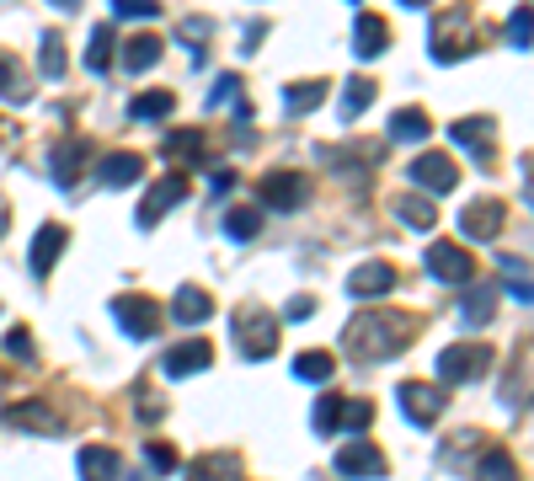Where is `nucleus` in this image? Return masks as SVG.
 I'll return each instance as SVG.
<instances>
[{
  "label": "nucleus",
  "mask_w": 534,
  "mask_h": 481,
  "mask_svg": "<svg viewBox=\"0 0 534 481\" xmlns=\"http://www.w3.org/2000/svg\"><path fill=\"white\" fill-rule=\"evenodd\" d=\"M396 214L406 225H417V230H433V220H438V209L422 204V198H396Z\"/></svg>",
  "instance_id": "4c0bfd02"
},
{
  "label": "nucleus",
  "mask_w": 534,
  "mask_h": 481,
  "mask_svg": "<svg viewBox=\"0 0 534 481\" xmlns=\"http://www.w3.org/2000/svg\"><path fill=\"white\" fill-rule=\"evenodd\" d=\"M139 177H145V155H134V150H113V155L97 161L102 188H129V182H139Z\"/></svg>",
  "instance_id": "4468645a"
},
{
  "label": "nucleus",
  "mask_w": 534,
  "mask_h": 481,
  "mask_svg": "<svg viewBox=\"0 0 534 481\" xmlns=\"http://www.w3.org/2000/svg\"><path fill=\"white\" fill-rule=\"evenodd\" d=\"M129 113H134V118H145V123H155V118L177 113V97H171V91H139V97L129 102Z\"/></svg>",
  "instance_id": "cd10ccee"
},
{
  "label": "nucleus",
  "mask_w": 534,
  "mask_h": 481,
  "mask_svg": "<svg viewBox=\"0 0 534 481\" xmlns=\"http://www.w3.org/2000/svg\"><path fill=\"white\" fill-rule=\"evenodd\" d=\"M161 49H166V43L155 38V33H139V38H129V43H123V70H129V75L150 70L155 59H161Z\"/></svg>",
  "instance_id": "b1692460"
},
{
  "label": "nucleus",
  "mask_w": 534,
  "mask_h": 481,
  "mask_svg": "<svg viewBox=\"0 0 534 481\" xmlns=\"http://www.w3.org/2000/svg\"><path fill=\"white\" fill-rule=\"evenodd\" d=\"M492 310H497V289H492V284H476V278H470V294L460 300L465 327H486V321H492Z\"/></svg>",
  "instance_id": "4be33fe9"
},
{
  "label": "nucleus",
  "mask_w": 534,
  "mask_h": 481,
  "mask_svg": "<svg viewBox=\"0 0 534 481\" xmlns=\"http://www.w3.org/2000/svg\"><path fill=\"white\" fill-rule=\"evenodd\" d=\"M214 316V294L198 289V284H182L177 300H171V321H182V327H198V321Z\"/></svg>",
  "instance_id": "dca6fc26"
},
{
  "label": "nucleus",
  "mask_w": 534,
  "mask_h": 481,
  "mask_svg": "<svg viewBox=\"0 0 534 481\" xmlns=\"http://www.w3.org/2000/svg\"><path fill=\"white\" fill-rule=\"evenodd\" d=\"M502 220H508V204H502V198H476V204L460 214V230L470 241H497Z\"/></svg>",
  "instance_id": "1a4fd4ad"
},
{
  "label": "nucleus",
  "mask_w": 534,
  "mask_h": 481,
  "mask_svg": "<svg viewBox=\"0 0 534 481\" xmlns=\"http://www.w3.org/2000/svg\"><path fill=\"white\" fill-rule=\"evenodd\" d=\"M27 91H33V81H22V75H17V59L0 54V97H6V102H27Z\"/></svg>",
  "instance_id": "72a5a7b5"
},
{
  "label": "nucleus",
  "mask_w": 534,
  "mask_h": 481,
  "mask_svg": "<svg viewBox=\"0 0 534 481\" xmlns=\"http://www.w3.org/2000/svg\"><path fill=\"white\" fill-rule=\"evenodd\" d=\"M113 17L150 22V17H161V0H113Z\"/></svg>",
  "instance_id": "58836bf2"
},
{
  "label": "nucleus",
  "mask_w": 534,
  "mask_h": 481,
  "mask_svg": "<svg viewBox=\"0 0 534 481\" xmlns=\"http://www.w3.org/2000/svg\"><path fill=\"white\" fill-rule=\"evenodd\" d=\"M385 43H390V27H385V17H358L353 22V54L358 59H374V54H385Z\"/></svg>",
  "instance_id": "aec40b11"
},
{
  "label": "nucleus",
  "mask_w": 534,
  "mask_h": 481,
  "mask_svg": "<svg viewBox=\"0 0 534 481\" xmlns=\"http://www.w3.org/2000/svg\"><path fill=\"white\" fill-rule=\"evenodd\" d=\"M476 481H518V465H513L508 449H492V455H481Z\"/></svg>",
  "instance_id": "2f4dec72"
},
{
  "label": "nucleus",
  "mask_w": 534,
  "mask_h": 481,
  "mask_svg": "<svg viewBox=\"0 0 534 481\" xmlns=\"http://www.w3.org/2000/svg\"><path fill=\"white\" fill-rule=\"evenodd\" d=\"M257 230H262V214H257V209H230V214H225V236H230V241H251Z\"/></svg>",
  "instance_id": "e433bc0d"
},
{
  "label": "nucleus",
  "mask_w": 534,
  "mask_h": 481,
  "mask_svg": "<svg viewBox=\"0 0 534 481\" xmlns=\"http://www.w3.org/2000/svg\"><path fill=\"white\" fill-rule=\"evenodd\" d=\"M428 49H433L438 65H454V59H465L470 49H476V38L465 33V17H449V22L433 27V43H428Z\"/></svg>",
  "instance_id": "9b49d317"
},
{
  "label": "nucleus",
  "mask_w": 534,
  "mask_h": 481,
  "mask_svg": "<svg viewBox=\"0 0 534 481\" xmlns=\"http://www.w3.org/2000/svg\"><path fill=\"white\" fill-rule=\"evenodd\" d=\"M187 481H241V465L230 455H209V460H198L193 471H187Z\"/></svg>",
  "instance_id": "c756f323"
},
{
  "label": "nucleus",
  "mask_w": 534,
  "mask_h": 481,
  "mask_svg": "<svg viewBox=\"0 0 534 481\" xmlns=\"http://www.w3.org/2000/svg\"><path fill=\"white\" fill-rule=\"evenodd\" d=\"M369 423H374V407H369V401H342V428L364 433Z\"/></svg>",
  "instance_id": "a19ab883"
},
{
  "label": "nucleus",
  "mask_w": 534,
  "mask_h": 481,
  "mask_svg": "<svg viewBox=\"0 0 534 481\" xmlns=\"http://www.w3.org/2000/svg\"><path fill=\"white\" fill-rule=\"evenodd\" d=\"M492 369V348L486 343H454L438 353V380L444 385H465V380H481Z\"/></svg>",
  "instance_id": "f03ea898"
},
{
  "label": "nucleus",
  "mask_w": 534,
  "mask_h": 481,
  "mask_svg": "<svg viewBox=\"0 0 534 481\" xmlns=\"http://www.w3.org/2000/svg\"><path fill=\"white\" fill-rule=\"evenodd\" d=\"M6 353H11V359H33V337H27V327L6 332Z\"/></svg>",
  "instance_id": "37998d69"
},
{
  "label": "nucleus",
  "mask_w": 534,
  "mask_h": 481,
  "mask_svg": "<svg viewBox=\"0 0 534 481\" xmlns=\"http://www.w3.org/2000/svg\"><path fill=\"white\" fill-rule=\"evenodd\" d=\"M326 91H332V81H294L289 91H284V102H289V113H316V107L326 102Z\"/></svg>",
  "instance_id": "a878e982"
},
{
  "label": "nucleus",
  "mask_w": 534,
  "mask_h": 481,
  "mask_svg": "<svg viewBox=\"0 0 534 481\" xmlns=\"http://www.w3.org/2000/svg\"><path fill=\"white\" fill-rule=\"evenodd\" d=\"M433 134V118L422 113V107H401L396 118H390V139L396 145H417V139H428Z\"/></svg>",
  "instance_id": "5701e85b"
},
{
  "label": "nucleus",
  "mask_w": 534,
  "mask_h": 481,
  "mask_svg": "<svg viewBox=\"0 0 534 481\" xmlns=\"http://www.w3.org/2000/svg\"><path fill=\"white\" fill-rule=\"evenodd\" d=\"M401 6H412V11H417V6H428V0H401Z\"/></svg>",
  "instance_id": "8fccbe9b"
},
{
  "label": "nucleus",
  "mask_w": 534,
  "mask_h": 481,
  "mask_svg": "<svg viewBox=\"0 0 534 481\" xmlns=\"http://www.w3.org/2000/svg\"><path fill=\"white\" fill-rule=\"evenodd\" d=\"M38 65H43V75H49V81H59V75H65V38L54 33H43V43H38Z\"/></svg>",
  "instance_id": "7c9ffc66"
},
{
  "label": "nucleus",
  "mask_w": 534,
  "mask_h": 481,
  "mask_svg": "<svg viewBox=\"0 0 534 481\" xmlns=\"http://www.w3.org/2000/svg\"><path fill=\"white\" fill-rule=\"evenodd\" d=\"M332 465H337V476H348V481H380L390 471L385 455L374 444H342Z\"/></svg>",
  "instance_id": "0eeeda50"
},
{
  "label": "nucleus",
  "mask_w": 534,
  "mask_h": 481,
  "mask_svg": "<svg viewBox=\"0 0 534 481\" xmlns=\"http://www.w3.org/2000/svg\"><path fill=\"white\" fill-rule=\"evenodd\" d=\"M412 343V321H385V316H353L348 332H342V353L358 364H380V359H396V353Z\"/></svg>",
  "instance_id": "f257e3e1"
},
{
  "label": "nucleus",
  "mask_w": 534,
  "mask_h": 481,
  "mask_svg": "<svg viewBox=\"0 0 534 481\" xmlns=\"http://www.w3.org/2000/svg\"><path fill=\"white\" fill-rule=\"evenodd\" d=\"M59 252H65V225H43L38 236H33V273L38 278H49L54 273V262H59Z\"/></svg>",
  "instance_id": "6ab92c4d"
},
{
  "label": "nucleus",
  "mask_w": 534,
  "mask_h": 481,
  "mask_svg": "<svg viewBox=\"0 0 534 481\" xmlns=\"http://www.w3.org/2000/svg\"><path fill=\"white\" fill-rule=\"evenodd\" d=\"M6 225H11V214H6V204H0V236H6Z\"/></svg>",
  "instance_id": "de8ad7c7"
},
{
  "label": "nucleus",
  "mask_w": 534,
  "mask_h": 481,
  "mask_svg": "<svg viewBox=\"0 0 534 481\" xmlns=\"http://www.w3.org/2000/svg\"><path fill=\"white\" fill-rule=\"evenodd\" d=\"M235 91H241V81H235V75H225V81H219V86L209 91V107H225V102H235Z\"/></svg>",
  "instance_id": "c03bdc74"
},
{
  "label": "nucleus",
  "mask_w": 534,
  "mask_h": 481,
  "mask_svg": "<svg viewBox=\"0 0 534 481\" xmlns=\"http://www.w3.org/2000/svg\"><path fill=\"white\" fill-rule=\"evenodd\" d=\"M428 273L438 278V284H470V278H476L470 252L454 246V241H428Z\"/></svg>",
  "instance_id": "423d86ee"
},
{
  "label": "nucleus",
  "mask_w": 534,
  "mask_h": 481,
  "mask_svg": "<svg viewBox=\"0 0 534 481\" xmlns=\"http://www.w3.org/2000/svg\"><path fill=\"white\" fill-rule=\"evenodd\" d=\"M284 316H289V321H305V316H316V300H310V294H294V300L284 305Z\"/></svg>",
  "instance_id": "a18cd8bd"
},
{
  "label": "nucleus",
  "mask_w": 534,
  "mask_h": 481,
  "mask_svg": "<svg viewBox=\"0 0 534 481\" xmlns=\"http://www.w3.org/2000/svg\"><path fill=\"white\" fill-rule=\"evenodd\" d=\"M182 198H187V177H161L150 188V198L139 204V230H155V225H161V214L177 209Z\"/></svg>",
  "instance_id": "9d476101"
},
{
  "label": "nucleus",
  "mask_w": 534,
  "mask_h": 481,
  "mask_svg": "<svg viewBox=\"0 0 534 481\" xmlns=\"http://www.w3.org/2000/svg\"><path fill=\"white\" fill-rule=\"evenodd\" d=\"M449 134H454V145H470V150H476L481 166H492V118H460Z\"/></svg>",
  "instance_id": "a211bd4d"
},
{
  "label": "nucleus",
  "mask_w": 534,
  "mask_h": 481,
  "mask_svg": "<svg viewBox=\"0 0 534 481\" xmlns=\"http://www.w3.org/2000/svg\"><path fill=\"white\" fill-rule=\"evenodd\" d=\"M390 289H396V268H390V262H364V268H353V278H348L353 300H380Z\"/></svg>",
  "instance_id": "2eb2a0df"
},
{
  "label": "nucleus",
  "mask_w": 534,
  "mask_h": 481,
  "mask_svg": "<svg viewBox=\"0 0 534 481\" xmlns=\"http://www.w3.org/2000/svg\"><path fill=\"white\" fill-rule=\"evenodd\" d=\"M81 155H86V145H81V139H70V145H59L54 150V182H59V188H70V182H75V172H81Z\"/></svg>",
  "instance_id": "c85d7f7f"
},
{
  "label": "nucleus",
  "mask_w": 534,
  "mask_h": 481,
  "mask_svg": "<svg viewBox=\"0 0 534 481\" xmlns=\"http://www.w3.org/2000/svg\"><path fill=\"white\" fill-rule=\"evenodd\" d=\"M161 417H166L161 401H155V396H139V423H161Z\"/></svg>",
  "instance_id": "49530a36"
},
{
  "label": "nucleus",
  "mask_w": 534,
  "mask_h": 481,
  "mask_svg": "<svg viewBox=\"0 0 534 481\" xmlns=\"http://www.w3.org/2000/svg\"><path fill=\"white\" fill-rule=\"evenodd\" d=\"M113 49H118V33L113 27H91V43H86V70L91 75H107V65H113Z\"/></svg>",
  "instance_id": "393cba45"
},
{
  "label": "nucleus",
  "mask_w": 534,
  "mask_h": 481,
  "mask_svg": "<svg viewBox=\"0 0 534 481\" xmlns=\"http://www.w3.org/2000/svg\"><path fill=\"white\" fill-rule=\"evenodd\" d=\"M145 460H150V471H155V476H171V471H182V455H177V449H171V444H150V449H145Z\"/></svg>",
  "instance_id": "ea45409f"
},
{
  "label": "nucleus",
  "mask_w": 534,
  "mask_h": 481,
  "mask_svg": "<svg viewBox=\"0 0 534 481\" xmlns=\"http://www.w3.org/2000/svg\"><path fill=\"white\" fill-rule=\"evenodd\" d=\"M508 43L518 54H529V6H518L513 11V22H508Z\"/></svg>",
  "instance_id": "79ce46f5"
},
{
  "label": "nucleus",
  "mask_w": 534,
  "mask_h": 481,
  "mask_svg": "<svg viewBox=\"0 0 534 481\" xmlns=\"http://www.w3.org/2000/svg\"><path fill=\"white\" fill-rule=\"evenodd\" d=\"M123 476V460H118V449H107V444H91L86 455H81V481H118Z\"/></svg>",
  "instance_id": "412c9836"
},
{
  "label": "nucleus",
  "mask_w": 534,
  "mask_h": 481,
  "mask_svg": "<svg viewBox=\"0 0 534 481\" xmlns=\"http://www.w3.org/2000/svg\"><path fill=\"white\" fill-rule=\"evenodd\" d=\"M113 316L123 321V332H129V337H155V332H161V305H155L150 294H118Z\"/></svg>",
  "instance_id": "39448f33"
},
{
  "label": "nucleus",
  "mask_w": 534,
  "mask_h": 481,
  "mask_svg": "<svg viewBox=\"0 0 534 481\" xmlns=\"http://www.w3.org/2000/svg\"><path fill=\"white\" fill-rule=\"evenodd\" d=\"M11 428H27V433H65V417H54L43 401H22V407L6 412Z\"/></svg>",
  "instance_id": "f3484780"
},
{
  "label": "nucleus",
  "mask_w": 534,
  "mask_h": 481,
  "mask_svg": "<svg viewBox=\"0 0 534 481\" xmlns=\"http://www.w3.org/2000/svg\"><path fill=\"white\" fill-rule=\"evenodd\" d=\"M305 193H310V188H305L300 172H267L262 188H257V198H267V209H300Z\"/></svg>",
  "instance_id": "f8f14e48"
},
{
  "label": "nucleus",
  "mask_w": 534,
  "mask_h": 481,
  "mask_svg": "<svg viewBox=\"0 0 534 481\" xmlns=\"http://www.w3.org/2000/svg\"><path fill=\"white\" fill-rule=\"evenodd\" d=\"M54 6H59V11H75V6H81V0H54Z\"/></svg>",
  "instance_id": "09e8293b"
},
{
  "label": "nucleus",
  "mask_w": 534,
  "mask_h": 481,
  "mask_svg": "<svg viewBox=\"0 0 534 481\" xmlns=\"http://www.w3.org/2000/svg\"><path fill=\"white\" fill-rule=\"evenodd\" d=\"M412 182L428 193H454V182H460V166L449 161V155H417L412 161Z\"/></svg>",
  "instance_id": "ddd939ff"
},
{
  "label": "nucleus",
  "mask_w": 534,
  "mask_h": 481,
  "mask_svg": "<svg viewBox=\"0 0 534 481\" xmlns=\"http://www.w3.org/2000/svg\"><path fill=\"white\" fill-rule=\"evenodd\" d=\"M166 155H177V161H198V155H203V129H171L166 134Z\"/></svg>",
  "instance_id": "473e14b6"
},
{
  "label": "nucleus",
  "mask_w": 534,
  "mask_h": 481,
  "mask_svg": "<svg viewBox=\"0 0 534 481\" xmlns=\"http://www.w3.org/2000/svg\"><path fill=\"white\" fill-rule=\"evenodd\" d=\"M310 428H316L321 439H332V433L342 428V396H321V401H316V417H310Z\"/></svg>",
  "instance_id": "c9c22d12"
},
{
  "label": "nucleus",
  "mask_w": 534,
  "mask_h": 481,
  "mask_svg": "<svg viewBox=\"0 0 534 481\" xmlns=\"http://www.w3.org/2000/svg\"><path fill=\"white\" fill-rule=\"evenodd\" d=\"M396 401H401L406 423H417V428H433L438 412H444V391H438V385H422V380H401Z\"/></svg>",
  "instance_id": "20e7f679"
},
{
  "label": "nucleus",
  "mask_w": 534,
  "mask_h": 481,
  "mask_svg": "<svg viewBox=\"0 0 534 481\" xmlns=\"http://www.w3.org/2000/svg\"><path fill=\"white\" fill-rule=\"evenodd\" d=\"M235 348H241V359H273L278 353V327L267 310H241L235 316Z\"/></svg>",
  "instance_id": "7ed1b4c3"
},
{
  "label": "nucleus",
  "mask_w": 534,
  "mask_h": 481,
  "mask_svg": "<svg viewBox=\"0 0 534 481\" xmlns=\"http://www.w3.org/2000/svg\"><path fill=\"white\" fill-rule=\"evenodd\" d=\"M369 102H374V81H369V75H353L348 91H342V118H358Z\"/></svg>",
  "instance_id": "f704fd0d"
},
{
  "label": "nucleus",
  "mask_w": 534,
  "mask_h": 481,
  "mask_svg": "<svg viewBox=\"0 0 534 481\" xmlns=\"http://www.w3.org/2000/svg\"><path fill=\"white\" fill-rule=\"evenodd\" d=\"M198 369H214V343H203V337L166 348V359H161V375L166 380H187V375H198Z\"/></svg>",
  "instance_id": "6e6552de"
},
{
  "label": "nucleus",
  "mask_w": 534,
  "mask_h": 481,
  "mask_svg": "<svg viewBox=\"0 0 534 481\" xmlns=\"http://www.w3.org/2000/svg\"><path fill=\"white\" fill-rule=\"evenodd\" d=\"M332 369H337V359H332V353L310 348V353H300V359H294V380H310V385H321V380H332Z\"/></svg>",
  "instance_id": "bb28decb"
}]
</instances>
